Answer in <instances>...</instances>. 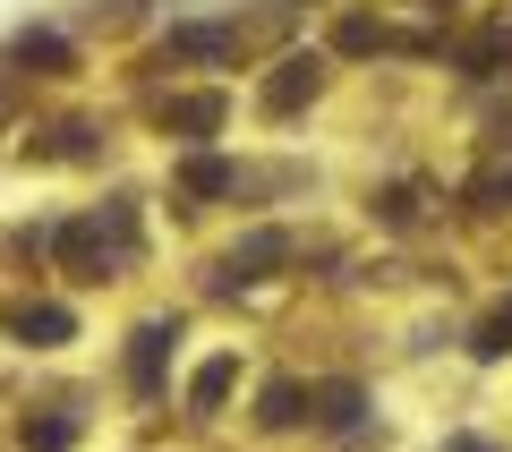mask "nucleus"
Here are the masks:
<instances>
[{"label": "nucleus", "instance_id": "16", "mask_svg": "<svg viewBox=\"0 0 512 452\" xmlns=\"http://www.w3.org/2000/svg\"><path fill=\"white\" fill-rule=\"evenodd\" d=\"M453 452H487V444H453Z\"/></svg>", "mask_w": 512, "mask_h": 452}, {"label": "nucleus", "instance_id": "6", "mask_svg": "<svg viewBox=\"0 0 512 452\" xmlns=\"http://www.w3.org/2000/svg\"><path fill=\"white\" fill-rule=\"evenodd\" d=\"M171 128H180V137H214V128H222V94H188V103H171Z\"/></svg>", "mask_w": 512, "mask_h": 452}, {"label": "nucleus", "instance_id": "14", "mask_svg": "<svg viewBox=\"0 0 512 452\" xmlns=\"http://www.w3.org/2000/svg\"><path fill=\"white\" fill-rule=\"evenodd\" d=\"M69 418H43V427H26V452H69Z\"/></svg>", "mask_w": 512, "mask_h": 452}, {"label": "nucleus", "instance_id": "12", "mask_svg": "<svg viewBox=\"0 0 512 452\" xmlns=\"http://www.w3.org/2000/svg\"><path fill=\"white\" fill-rule=\"evenodd\" d=\"M18 60H43V69H69V43H60V35H18Z\"/></svg>", "mask_w": 512, "mask_h": 452}, {"label": "nucleus", "instance_id": "3", "mask_svg": "<svg viewBox=\"0 0 512 452\" xmlns=\"http://www.w3.org/2000/svg\"><path fill=\"white\" fill-rule=\"evenodd\" d=\"M163 350H171V325H146V333H137V350H128V384H137V393L163 384Z\"/></svg>", "mask_w": 512, "mask_h": 452}, {"label": "nucleus", "instance_id": "1", "mask_svg": "<svg viewBox=\"0 0 512 452\" xmlns=\"http://www.w3.org/2000/svg\"><path fill=\"white\" fill-rule=\"evenodd\" d=\"M316 69H325L316 52H291V60H282L274 77H265V111H274V120H282V111H299V103L316 94Z\"/></svg>", "mask_w": 512, "mask_h": 452}, {"label": "nucleus", "instance_id": "11", "mask_svg": "<svg viewBox=\"0 0 512 452\" xmlns=\"http://www.w3.org/2000/svg\"><path fill=\"white\" fill-rule=\"evenodd\" d=\"M384 43H393V35H384V26H367V18H350L342 35H333V52H384Z\"/></svg>", "mask_w": 512, "mask_h": 452}, {"label": "nucleus", "instance_id": "4", "mask_svg": "<svg viewBox=\"0 0 512 452\" xmlns=\"http://www.w3.org/2000/svg\"><path fill=\"white\" fill-rule=\"evenodd\" d=\"M0 325H9V333H26V342H43V350H52V342H69V308H9V316H0Z\"/></svg>", "mask_w": 512, "mask_h": 452}, {"label": "nucleus", "instance_id": "8", "mask_svg": "<svg viewBox=\"0 0 512 452\" xmlns=\"http://www.w3.org/2000/svg\"><path fill=\"white\" fill-rule=\"evenodd\" d=\"M231 376H239V359H205V367H197V384H188V401H197V410H214V401L231 393Z\"/></svg>", "mask_w": 512, "mask_h": 452}, {"label": "nucleus", "instance_id": "13", "mask_svg": "<svg viewBox=\"0 0 512 452\" xmlns=\"http://www.w3.org/2000/svg\"><path fill=\"white\" fill-rule=\"evenodd\" d=\"M359 418V384H325V427H350Z\"/></svg>", "mask_w": 512, "mask_h": 452}, {"label": "nucleus", "instance_id": "2", "mask_svg": "<svg viewBox=\"0 0 512 452\" xmlns=\"http://www.w3.org/2000/svg\"><path fill=\"white\" fill-rule=\"evenodd\" d=\"M282 256H291V239H282V231H248V239L231 248V273H222V282H231V290H239V282H265Z\"/></svg>", "mask_w": 512, "mask_h": 452}, {"label": "nucleus", "instance_id": "7", "mask_svg": "<svg viewBox=\"0 0 512 452\" xmlns=\"http://www.w3.org/2000/svg\"><path fill=\"white\" fill-rule=\"evenodd\" d=\"M231 180H239V171H231V163H214V154H197V163H180V188H188V197H222Z\"/></svg>", "mask_w": 512, "mask_h": 452}, {"label": "nucleus", "instance_id": "15", "mask_svg": "<svg viewBox=\"0 0 512 452\" xmlns=\"http://www.w3.org/2000/svg\"><path fill=\"white\" fill-rule=\"evenodd\" d=\"M504 342H512V299H504V308L487 316V333H478V350H487V359H495V350H504Z\"/></svg>", "mask_w": 512, "mask_h": 452}, {"label": "nucleus", "instance_id": "5", "mask_svg": "<svg viewBox=\"0 0 512 452\" xmlns=\"http://www.w3.org/2000/svg\"><path fill=\"white\" fill-rule=\"evenodd\" d=\"M231 43H239L231 26H180L163 52H171V60H231Z\"/></svg>", "mask_w": 512, "mask_h": 452}, {"label": "nucleus", "instance_id": "9", "mask_svg": "<svg viewBox=\"0 0 512 452\" xmlns=\"http://www.w3.org/2000/svg\"><path fill=\"white\" fill-rule=\"evenodd\" d=\"M504 60H512V26H495V35H478V43H470V77L504 69Z\"/></svg>", "mask_w": 512, "mask_h": 452}, {"label": "nucleus", "instance_id": "10", "mask_svg": "<svg viewBox=\"0 0 512 452\" xmlns=\"http://www.w3.org/2000/svg\"><path fill=\"white\" fill-rule=\"evenodd\" d=\"M256 418H265V427H291L299 418V384H265V410Z\"/></svg>", "mask_w": 512, "mask_h": 452}]
</instances>
